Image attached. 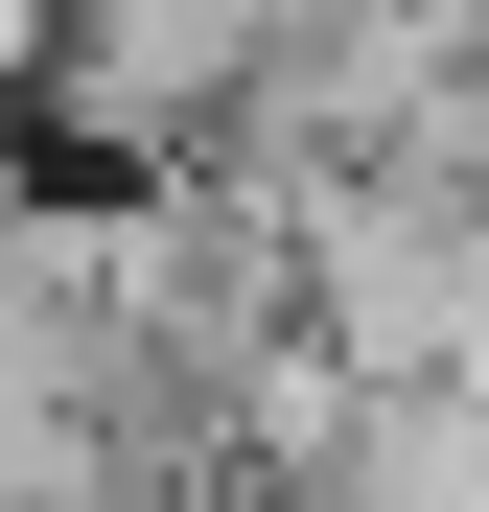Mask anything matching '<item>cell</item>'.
<instances>
[{
  "label": "cell",
  "instance_id": "cell-2",
  "mask_svg": "<svg viewBox=\"0 0 489 512\" xmlns=\"http://www.w3.org/2000/svg\"><path fill=\"white\" fill-rule=\"evenodd\" d=\"M47 47H70V0H0V117L47 94Z\"/></svg>",
  "mask_w": 489,
  "mask_h": 512
},
{
  "label": "cell",
  "instance_id": "cell-1",
  "mask_svg": "<svg viewBox=\"0 0 489 512\" xmlns=\"http://www.w3.org/2000/svg\"><path fill=\"white\" fill-rule=\"evenodd\" d=\"M303 326L373 396L489 373V187H443V163H326L303 187Z\"/></svg>",
  "mask_w": 489,
  "mask_h": 512
}]
</instances>
